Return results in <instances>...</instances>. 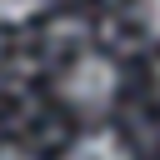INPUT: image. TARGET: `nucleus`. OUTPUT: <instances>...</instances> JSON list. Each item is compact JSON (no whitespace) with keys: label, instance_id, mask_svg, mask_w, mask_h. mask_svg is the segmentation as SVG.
Masks as SVG:
<instances>
[{"label":"nucleus","instance_id":"nucleus-1","mask_svg":"<svg viewBox=\"0 0 160 160\" xmlns=\"http://www.w3.org/2000/svg\"><path fill=\"white\" fill-rule=\"evenodd\" d=\"M115 85H120V75H115V65H110L105 55H85V60L65 75V95H70L80 110L105 105V100L115 95Z\"/></svg>","mask_w":160,"mask_h":160},{"label":"nucleus","instance_id":"nucleus-3","mask_svg":"<svg viewBox=\"0 0 160 160\" xmlns=\"http://www.w3.org/2000/svg\"><path fill=\"white\" fill-rule=\"evenodd\" d=\"M40 5H45V0H0V25H20V20H30Z\"/></svg>","mask_w":160,"mask_h":160},{"label":"nucleus","instance_id":"nucleus-2","mask_svg":"<svg viewBox=\"0 0 160 160\" xmlns=\"http://www.w3.org/2000/svg\"><path fill=\"white\" fill-rule=\"evenodd\" d=\"M65 160H130V150H125V145H120L115 135H105V130H95V135H85V140H75Z\"/></svg>","mask_w":160,"mask_h":160},{"label":"nucleus","instance_id":"nucleus-4","mask_svg":"<svg viewBox=\"0 0 160 160\" xmlns=\"http://www.w3.org/2000/svg\"><path fill=\"white\" fill-rule=\"evenodd\" d=\"M145 25L160 35V0H145Z\"/></svg>","mask_w":160,"mask_h":160}]
</instances>
